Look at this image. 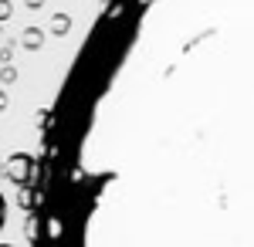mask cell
<instances>
[{
	"mask_svg": "<svg viewBox=\"0 0 254 247\" xmlns=\"http://www.w3.org/2000/svg\"><path fill=\"white\" fill-rule=\"evenodd\" d=\"M7 224V200H3V193H0V230Z\"/></svg>",
	"mask_w": 254,
	"mask_h": 247,
	"instance_id": "1",
	"label": "cell"
}]
</instances>
